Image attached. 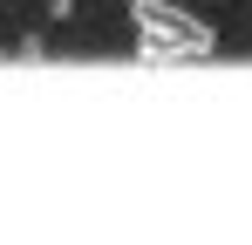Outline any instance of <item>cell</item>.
<instances>
[{
  "instance_id": "1",
  "label": "cell",
  "mask_w": 252,
  "mask_h": 245,
  "mask_svg": "<svg viewBox=\"0 0 252 245\" xmlns=\"http://www.w3.org/2000/svg\"><path fill=\"white\" fill-rule=\"evenodd\" d=\"M129 21H136V61H150V68L205 61L211 48H218L211 21H198V14L177 7V0H129Z\"/></svg>"
},
{
  "instance_id": "2",
  "label": "cell",
  "mask_w": 252,
  "mask_h": 245,
  "mask_svg": "<svg viewBox=\"0 0 252 245\" xmlns=\"http://www.w3.org/2000/svg\"><path fill=\"white\" fill-rule=\"evenodd\" d=\"M48 7H55V14H75V0H48Z\"/></svg>"
}]
</instances>
